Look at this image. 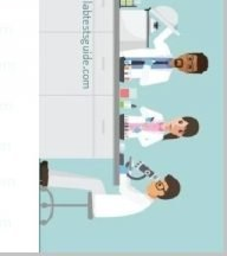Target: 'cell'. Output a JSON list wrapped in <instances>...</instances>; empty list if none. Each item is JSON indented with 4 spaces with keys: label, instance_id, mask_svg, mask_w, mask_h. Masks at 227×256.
Returning a JSON list of instances; mask_svg holds the SVG:
<instances>
[{
    "label": "cell",
    "instance_id": "cell-2",
    "mask_svg": "<svg viewBox=\"0 0 227 256\" xmlns=\"http://www.w3.org/2000/svg\"><path fill=\"white\" fill-rule=\"evenodd\" d=\"M181 191V185L173 176H166L161 180H156L149 188L148 194L152 197L161 198V200H171L177 197Z\"/></svg>",
    "mask_w": 227,
    "mask_h": 256
},
{
    "label": "cell",
    "instance_id": "cell-1",
    "mask_svg": "<svg viewBox=\"0 0 227 256\" xmlns=\"http://www.w3.org/2000/svg\"><path fill=\"white\" fill-rule=\"evenodd\" d=\"M174 66L187 74H203L209 69V58L203 52H193L182 55L174 60Z\"/></svg>",
    "mask_w": 227,
    "mask_h": 256
},
{
    "label": "cell",
    "instance_id": "cell-3",
    "mask_svg": "<svg viewBox=\"0 0 227 256\" xmlns=\"http://www.w3.org/2000/svg\"><path fill=\"white\" fill-rule=\"evenodd\" d=\"M199 130V122L193 118H182L178 122L173 124V132L177 136H192Z\"/></svg>",
    "mask_w": 227,
    "mask_h": 256
}]
</instances>
